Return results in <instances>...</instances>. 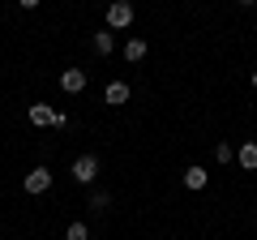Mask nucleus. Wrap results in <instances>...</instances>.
Wrapping results in <instances>:
<instances>
[{"label": "nucleus", "mask_w": 257, "mask_h": 240, "mask_svg": "<svg viewBox=\"0 0 257 240\" xmlns=\"http://www.w3.org/2000/svg\"><path fill=\"white\" fill-rule=\"evenodd\" d=\"M26 120L35 125V129H64V125H69V116L56 111L52 103H30V107H26Z\"/></svg>", "instance_id": "nucleus-1"}, {"label": "nucleus", "mask_w": 257, "mask_h": 240, "mask_svg": "<svg viewBox=\"0 0 257 240\" xmlns=\"http://www.w3.org/2000/svg\"><path fill=\"white\" fill-rule=\"evenodd\" d=\"M22 189H26V197H43L47 189H52V167H30L26 180H22Z\"/></svg>", "instance_id": "nucleus-2"}, {"label": "nucleus", "mask_w": 257, "mask_h": 240, "mask_svg": "<svg viewBox=\"0 0 257 240\" xmlns=\"http://www.w3.org/2000/svg\"><path fill=\"white\" fill-rule=\"evenodd\" d=\"M133 18H138V13H133L128 0H111V5H107V30H128Z\"/></svg>", "instance_id": "nucleus-3"}, {"label": "nucleus", "mask_w": 257, "mask_h": 240, "mask_svg": "<svg viewBox=\"0 0 257 240\" xmlns=\"http://www.w3.org/2000/svg\"><path fill=\"white\" fill-rule=\"evenodd\" d=\"M69 176H73L77 185H94V176H99V159H94V155H77L73 167H69Z\"/></svg>", "instance_id": "nucleus-4"}, {"label": "nucleus", "mask_w": 257, "mask_h": 240, "mask_svg": "<svg viewBox=\"0 0 257 240\" xmlns=\"http://www.w3.org/2000/svg\"><path fill=\"white\" fill-rule=\"evenodd\" d=\"M60 90L64 94H82L86 90V69H60Z\"/></svg>", "instance_id": "nucleus-5"}, {"label": "nucleus", "mask_w": 257, "mask_h": 240, "mask_svg": "<svg viewBox=\"0 0 257 240\" xmlns=\"http://www.w3.org/2000/svg\"><path fill=\"white\" fill-rule=\"evenodd\" d=\"M180 180H184V189H193V193H202V189L210 185V172L193 163V167H184V176H180Z\"/></svg>", "instance_id": "nucleus-6"}, {"label": "nucleus", "mask_w": 257, "mask_h": 240, "mask_svg": "<svg viewBox=\"0 0 257 240\" xmlns=\"http://www.w3.org/2000/svg\"><path fill=\"white\" fill-rule=\"evenodd\" d=\"M120 52H124V60H128V65H138V60H146V52H150V47H146V39H138V35H128V39H124V47H120Z\"/></svg>", "instance_id": "nucleus-7"}, {"label": "nucleus", "mask_w": 257, "mask_h": 240, "mask_svg": "<svg viewBox=\"0 0 257 240\" xmlns=\"http://www.w3.org/2000/svg\"><path fill=\"white\" fill-rule=\"evenodd\" d=\"M103 103H111V107H124V103H128V82H107Z\"/></svg>", "instance_id": "nucleus-8"}, {"label": "nucleus", "mask_w": 257, "mask_h": 240, "mask_svg": "<svg viewBox=\"0 0 257 240\" xmlns=\"http://www.w3.org/2000/svg\"><path fill=\"white\" fill-rule=\"evenodd\" d=\"M94 52H99V56H111V52H116V30H107V26L94 30Z\"/></svg>", "instance_id": "nucleus-9"}, {"label": "nucleus", "mask_w": 257, "mask_h": 240, "mask_svg": "<svg viewBox=\"0 0 257 240\" xmlns=\"http://www.w3.org/2000/svg\"><path fill=\"white\" fill-rule=\"evenodd\" d=\"M236 163L244 167V172H257V142H244V146L236 150Z\"/></svg>", "instance_id": "nucleus-10"}, {"label": "nucleus", "mask_w": 257, "mask_h": 240, "mask_svg": "<svg viewBox=\"0 0 257 240\" xmlns=\"http://www.w3.org/2000/svg\"><path fill=\"white\" fill-rule=\"evenodd\" d=\"M64 240H90V227L86 223H69L64 227Z\"/></svg>", "instance_id": "nucleus-11"}, {"label": "nucleus", "mask_w": 257, "mask_h": 240, "mask_svg": "<svg viewBox=\"0 0 257 240\" xmlns=\"http://www.w3.org/2000/svg\"><path fill=\"white\" fill-rule=\"evenodd\" d=\"M86 206H90V210H107V206H111V193L94 189V193H90V202H86Z\"/></svg>", "instance_id": "nucleus-12"}, {"label": "nucleus", "mask_w": 257, "mask_h": 240, "mask_svg": "<svg viewBox=\"0 0 257 240\" xmlns=\"http://www.w3.org/2000/svg\"><path fill=\"white\" fill-rule=\"evenodd\" d=\"M214 159H219V163H231V159H236L231 155V142H219V146H214Z\"/></svg>", "instance_id": "nucleus-13"}, {"label": "nucleus", "mask_w": 257, "mask_h": 240, "mask_svg": "<svg viewBox=\"0 0 257 240\" xmlns=\"http://www.w3.org/2000/svg\"><path fill=\"white\" fill-rule=\"evenodd\" d=\"M22 9H39V5H43V0H18Z\"/></svg>", "instance_id": "nucleus-14"}, {"label": "nucleus", "mask_w": 257, "mask_h": 240, "mask_svg": "<svg viewBox=\"0 0 257 240\" xmlns=\"http://www.w3.org/2000/svg\"><path fill=\"white\" fill-rule=\"evenodd\" d=\"M236 5H244V9H248V5H257V0H236Z\"/></svg>", "instance_id": "nucleus-15"}, {"label": "nucleus", "mask_w": 257, "mask_h": 240, "mask_svg": "<svg viewBox=\"0 0 257 240\" xmlns=\"http://www.w3.org/2000/svg\"><path fill=\"white\" fill-rule=\"evenodd\" d=\"M248 82H253V90H257V69H253V77H248Z\"/></svg>", "instance_id": "nucleus-16"}]
</instances>
